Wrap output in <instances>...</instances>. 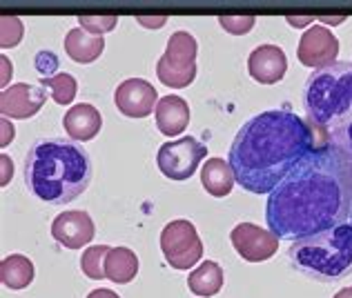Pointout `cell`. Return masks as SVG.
<instances>
[{"label": "cell", "mask_w": 352, "mask_h": 298, "mask_svg": "<svg viewBox=\"0 0 352 298\" xmlns=\"http://www.w3.org/2000/svg\"><path fill=\"white\" fill-rule=\"evenodd\" d=\"M352 207V156L319 143L267 196L265 220L279 240H299L346 222Z\"/></svg>", "instance_id": "cell-1"}, {"label": "cell", "mask_w": 352, "mask_h": 298, "mask_svg": "<svg viewBox=\"0 0 352 298\" xmlns=\"http://www.w3.org/2000/svg\"><path fill=\"white\" fill-rule=\"evenodd\" d=\"M321 141L308 120L290 109H270L236 132L228 163L250 194H270Z\"/></svg>", "instance_id": "cell-2"}, {"label": "cell", "mask_w": 352, "mask_h": 298, "mask_svg": "<svg viewBox=\"0 0 352 298\" xmlns=\"http://www.w3.org/2000/svg\"><path fill=\"white\" fill-rule=\"evenodd\" d=\"M91 176L89 154L69 138H41L25 156V185L50 205L76 200L87 192Z\"/></svg>", "instance_id": "cell-3"}, {"label": "cell", "mask_w": 352, "mask_h": 298, "mask_svg": "<svg viewBox=\"0 0 352 298\" xmlns=\"http://www.w3.org/2000/svg\"><path fill=\"white\" fill-rule=\"evenodd\" d=\"M290 267L310 281L337 283L352 274V225L317 231L312 236L294 240L288 249Z\"/></svg>", "instance_id": "cell-4"}, {"label": "cell", "mask_w": 352, "mask_h": 298, "mask_svg": "<svg viewBox=\"0 0 352 298\" xmlns=\"http://www.w3.org/2000/svg\"><path fill=\"white\" fill-rule=\"evenodd\" d=\"M305 120L328 141V129L352 111V62L337 60L312 71L303 87Z\"/></svg>", "instance_id": "cell-5"}, {"label": "cell", "mask_w": 352, "mask_h": 298, "mask_svg": "<svg viewBox=\"0 0 352 298\" xmlns=\"http://www.w3.org/2000/svg\"><path fill=\"white\" fill-rule=\"evenodd\" d=\"M161 251L174 269H190L203 256V243L190 220H172L161 231Z\"/></svg>", "instance_id": "cell-6"}, {"label": "cell", "mask_w": 352, "mask_h": 298, "mask_svg": "<svg viewBox=\"0 0 352 298\" xmlns=\"http://www.w3.org/2000/svg\"><path fill=\"white\" fill-rule=\"evenodd\" d=\"M208 156V145L199 138L185 136L179 141H170L159 149L156 163L165 179L172 181H188L192 174H197L203 158Z\"/></svg>", "instance_id": "cell-7"}, {"label": "cell", "mask_w": 352, "mask_h": 298, "mask_svg": "<svg viewBox=\"0 0 352 298\" xmlns=\"http://www.w3.org/2000/svg\"><path fill=\"white\" fill-rule=\"evenodd\" d=\"M339 56V41L337 36L330 30L321 25H312L303 32L299 47H296V58L305 67H312V71H317L321 67L337 62Z\"/></svg>", "instance_id": "cell-8"}, {"label": "cell", "mask_w": 352, "mask_h": 298, "mask_svg": "<svg viewBox=\"0 0 352 298\" xmlns=\"http://www.w3.org/2000/svg\"><path fill=\"white\" fill-rule=\"evenodd\" d=\"M230 240H232L236 254L248 263H263L279 249V238L270 229L258 227L254 222H239L230 234Z\"/></svg>", "instance_id": "cell-9"}, {"label": "cell", "mask_w": 352, "mask_h": 298, "mask_svg": "<svg viewBox=\"0 0 352 298\" xmlns=\"http://www.w3.org/2000/svg\"><path fill=\"white\" fill-rule=\"evenodd\" d=\"M114 105L127 118H147L152 111H156L159 94L147 80L127 78L114 91Z\"/></svg>", "instance_id": "cell-10"}, {"label": "cell", "mask_w": 352, "mask_h": 298, "mask_svg": "<svg viewBox=\"0 0 352 298\" xmlns=\"http://www.w3.org/2000/svg\"><path fill=\"white\" fill-rule=\"evenodd\" d=\"M47 100L43 85H27V82H18V85L5 87L3 96H0V111L3 118L25 120L38 114L41 107Z\"/></svg>", "instance_id": "cell-11"}, {"label": "cell", "mask_w": 352, "mask_h": 298, "mask_svg": "<svg viewBox=\"0 0 352 298\" xmlns=\"http://www.w3.org/2000/svg\"><path fill=\"white\" fill-rule=\"evenodd\" d=\"M94 220L87 211H63L52 222V236L67 249H80L94 240Z\"/></svg>", "instance_id": "cell-12"}, {"label": "cell", "mask_w": 352, "mask_h": 298, "mask_svg": "<svg viewBox=\"0 0 352 298\" xmlns=\"http://www.w3.org/2000/svg\"><path fill=\"white\" fill-rule=\"evenodd\" d=\"M248 71L261 85H274L288 71V58L276 45H258L248 58Z\"/></svg>", "instance_id": "cell-13"}, {"label": "cell", "mask_w": 352, "mask_h": 298, "mask_svg": "<svg viewBox=\"0 0 352 298\" xmlns=\"http://www.w3.org/2000/svg\"><path fill=\"white\" fill-rule=\"evenodd\" d=\"M63 127L65 132L69 134L74 141H91L96 138L100 127H103V116L94 105H87V102H80V105H74L63 118Z\"/></svg>", "instance_id": "cell-14"}, {"label": "cell", "mask_w": 352, "mask_h": 298, "mask_svg": "<svg viewBox=\"0 0 352 298\" xmlns=\"http://www.w3.org/2000/svg\"><path fill=\"white\" fill-rule=\"evenodd\" d=\"M156 127L163 136H181L190 125V105L181 96H163L156 105Z\"/></svg>", "instance_id": "cell-15"}, {"label": "cell", "mask_w": 352, "mask_h": 298, "mask_svg": "<svg viewBox=\"0 0 352 298\" xmlns=\"http://www.w3.org/2000/svg\"><path fill=\"white\" fill-rule=\"evenodd\" d=\"M105 49V41L103 36H94L85 32L82 27H74V30L67 32L65 36V51L74 60L80 65L94 62L96 58H100V54Z\"/></svg>", "instance_id": "cell-16"}, {"label": "cell", "mask_w": 352, "mask_h": 298, "mask_svg": "<svg viewBox=\"0 0 352 298\" xmlns=\"http://www.w3.org/2000/svg\"><path fill=\"white\" fill-rule=\"evenodd\" d=\"M201 183L210 196L223 198L232 192L236 179L228 161H223V158H208V163L201 170Z\"/></svg>", "instance_id": "cell-17"}, {"label": "cell", "mask_w": 352, "mask_h": 298, "mask_svg": "<svg viewBox=\"0 0 352 298\" xmlns=\"http://www.w3.org/2000/svg\"><path fill=\"white\" fill-rule=\"evenodd\" d=\"M105 274L112 283L125 285L138 274V258L129 247H112L105 258Z\"/></svg>", "instance_id": "cell-18"}, {"label": "cell", "mask_w": 352, "mask_h": 298, "mask_svg": "<svg viewBox=\"0 0 352 298\" xmlns=\"http://www.w3.org/2000/svg\"><path fill=\"white\" fill-rule=\"evenodd\" d=\"M188 287L192 294H197L201 298H210L221 292L223 287V269L214 260H206L201 263L194 272H190Z\"/></svg>", "instance_id": "cell-19"}, {"label": "cell", "mask_w": 352, "mask_h": 298, "mask_svg": "<svg viewBox=\"0 0 352 298\" xmlns=\"http://www.w3.org/2000/svg\"><path fill=\"white\" fill-rule=\"evenodd\" d=\"M0 281L9 290H25L34 281V263L23 254H12L0 263Z\"/></svg>", "instance_id": "cell-20"}, {"label": "cell", "mask_w": 352, "mask_h": 298, "mask_svg": "<svg viewBox=\"0 0 352 298\" xmlns=\"http://www.w3.org/2000/svg\"><path fill=\"white\" fill-rule=\"evenodd\" d=\"M197 54L199 45L190 32H174L168 41V49H165L163 58L172 65H179V67H192V65H197Z\"/></svg>", "instance_id": "cell-21"}, {"label": "cell", "mask_w": 352, "mask_h": 298, "mask_svg": "<svg viewBox=\"0 0 352 298\" xmlns=\"http://www.w3.org/2000/svg\"><path fill=\"white\" fill-rule=\"evenodd\" d=\"M156 76H159V80L165 87L183 89L192 85V80L197 78V65H192V67H179V65H172L161 56L159 62H156Z\"/></svg>", "instance_id": "cell-22"}, {"label": "cell", "mask_w": 352, "mask_h": 298, "mask_svg": "<svg viewBox=\"0 0 352 298\" xmlns=\"http://www.w3.org/2000/svg\"><path fill=\"white\" fill-rule=\"evenodd\" d=\"M41 85L52 89V98L56 105H72L78 91V82L72 73H56V76L43 78Z\"/></svg>", "instance_id": "cell-23"}, {"label": "cell", "mask_w": 352, "mask_h": 298, "mask_svg": "<svg viewBox=\"0 0 352 298\" xmlns=\"http://www.w3.org/2000/svg\"><path fill=\"white\" fill-rule=\"evenodd\" d=\"M112 247L107 245H91L82 251V258H80V269L82 274L91 281H103L107 278L105 274V258H107V251Z\"/></svg>", "instance_id": "cell-24"}, {"label": "cell", "mask_w": 352, "mask_h": 298, "mask_svg": "<svg viewBox=\"0 0 352 298\" xmlns=\"http://www.w3.org/2000/svg\"><path fill=\"white\" fill-rule=\"evenodd\" d=\"M116 23H118V18L114 14H80L78 16V25L94 36H103L107 32H112Z\"/></svg>", "instance_id": "cell-25"}, {"label": "cell", "mask_w": 352, "mask_h": 298, "mask_svg": "<svg viewBox=\"0 0 352 298\" xmlns=\"http://www.w3.org/2000/svg\"><path fill=\"white\" fill-rule=\"evenodd\" d=\"M328 141L339 145L344 152L352 156V111L346 118H341L337 125H332L328 129Z\"/></svg>", "instance_id": "cell-26"}, {"label": "cell", "mask_w": 352, "mask_h": 298, "mask_svg": "<svg viewBox=\"0 0 352 298\" xmlns=\"http://www.w3.org/2000/svg\"><path fill=\"white\" fill-rule=\"evenodd\" d=\"M23 23L18 16H3V34H0V45L3 49L14 47L23 41Z\"/></svg>", "instance_id": "cell-27"}, {"label": "cell", "mask_w": 352, "mask_h": 298, "mask_svg": "<svg viewBox=\"0 0 352 298\" xmlns=\"http://www.w3.org/2000/svg\"><path fill=\"white\" fill-rule=\"evenodd\" d=\"M219 23H221V27H223L226 32L234 34V36H243L254 27L256 18L250 16V14L248 16H221Z\"/></svg>", "instance_id": "cell-28"}, {"label": "cell", "mask_w": 352, "mask_h": 298, "mask_svg": "<svg viewBox=\"0 0 352 298\" xmlns=\"http://www.w3.org/2000/svg\"><path fill=\"white\" fill-rule=\"evenodd\" d=\"M36 67H38V71L45 78H50L58 67V58L52 51H41L38 56H36Z\"/></svg>", "instance_id": "cell-29"}, {"label": "cell", "mask_w": 352, "mask_h": 298, "mask_svg": "<svg viewBox=\"0 0 352 298\" xmlns=\"http://www.w3.org/2000/svg\"><path fill=\"white\" fill-rule=\"evenodd\" d=\"M3 129H5V132H3V141H0V145L7 147L9 143L14 141V127H9L7 118H3Z\"/></svg>", "instance_id": "cell-30"}, {"label": "cell", "mask_w": 352, "mask_h": 298, "mask_svg": "<svg viewBox=\"0 0 352 298\" xmlns=\"http://www.w3.org/2000/svg\"><path fill=\"white\" fill-rule=\"evenodd\" d=\"M138 23L145 25V27H161L165 23V18H145V16H138Z\"/></svg>", "instance_id": "cell-31"}, {"label": "cell", "mask_w": 352, "mask_h": 298, "mask_svg": "<svg viewBox=\"0 0 352 298\" xmlns=\"http://www.w3.org/2000/svg\"><path fill=\"white\" fill-rule=\"evenodd\" d=\"M87 298H120V296L112 290H94V292H89Z\"/></svg>", "instance_id": "cell-32"}, {"label": "cell", "mask_w": 352, "mask_h": 298, "mask_svg": "<svg viewBox=\"0 0 352 298\" xmlns=\"http://www.w3.org/2000/svg\"><path fill=\"white\" fill-rule=\"evenodd\" d=\"M314 18H288V23L290 25H296V27H301V25H308V23H312Z\"/></svg>", "instance_id": "cell-33"}, {"label": "cell", "mask_w": 352, "mask_h": 298, "mask_svg": "<svg viewBox=\"0 0 352 298\" xmlns=\"http://www.w3.org/2000/svg\"><path fill=\"white\" fill-rule=\"evenodd\" d=\"M335 298H352V285L350 287H344V290H339L335 294Z\"/></svg>", "instance_id": "cell-34"}, {"label": "cell", "mask_w": 352, "mask_h": 298, "mask_svg": "<svg viewBox=\"0 0 352 298\" xmlns=\"http://www.w3.org/2000/svg\"><path fill=\"white\" fill-rule=\"evenodd\" d=\"M319 21H321V23H332V25H337V23H344V18H323V16H321Z\"/></svg>", "instance_id": "cell-35"}, {"label": "cell", "mask_w": 352, "mask_h": 298, "mask_svg": "<svg viewBox=\"0 0 352 298\" xmlns=\"http://www.w3.org/2000/svg\"><path fill=\"white\" fill-rule=\"evenodd\" d=\"M3 163H5V179H3V183H7L9 181V158L3 154Z\"/></svg>", "instance_id": "cell-36"}, {"label": "cell", "mask_w": 352, "mask_h": 298, "mask_svg": "<svg viewBox=\"0 0 352 298\" xmlns=\"http://www.w3.org/2000/svg\"><path fill=\"white\" fill-rule=\"evenodd\" d=\"M350 220H352V207H350Z\"/></svg>", "instance_id": "cell-37"}]
</instances>
